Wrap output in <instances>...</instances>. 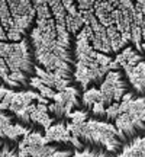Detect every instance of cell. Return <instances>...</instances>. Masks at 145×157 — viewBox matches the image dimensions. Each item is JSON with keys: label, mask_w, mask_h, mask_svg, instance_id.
I'll use <instances>...</instances> for the list:
<instances>
[{"label": "cell", "mask_w": 145, "mask_h": 157, "mask_svg": "<svg viewBox=\"0 0 145 157\" xmlns=\"http://www.w3.org/2000/svg\"><path fill=\"white\" fill-rule=\"evenodd\" d=\"M0 25L6 31H9L12 28V25H13V19H12L7 2H0Z\"/></svg>", "instance_id": "8992f818"}, {"label": "cell", "mask_w": 145, "mask_h": 157, "mask_svg": "<svg viewBox=\"0 0 145 157\" xmlns=\"http://www.w3.org/2000/svg\"><path fill=\"white\" fill-rule=\"evenodd\" d=\"M31 122L39 124V125L44 127V128H50L51 124H52V118H51L50 113H48L46 105H42V103L36 105L35 111L31 113Z\"/></svg>", "instance_id": "5b68a950"}, {"label": "cell", "mask_w": 145, "mask_h": 157, "mask_svg": "<svg viewBox=\"0 0 145 157\" xmlns=\"http://www.w3.org/2000/svg\"><path fill=\"white\" fill-rule=\"evenodd\" d=\"M7 90H9V89H6L5 86H0V101H3V98L6 96Z\"/></svg>", "instance_id": "ba28073f"}, {"label": "cell", "mask_w": 145, "mask_h": 157, "mask_svg": "<svg viewBox=\"0 0 145 157\" xmlns=\"http://www.w3.org/2000/svg\"><path fill=\"white\" fill-rule=\"evenodd\" d=\"M129 83L126 80V76L123 73L122 68L117 70H112L106 74L105 80L100 84V90H99V101L96 102L91 106L89 112L91 118H99L103 115V112L106 111L109 106H112L113 103L122 101V98L128 92H131Z\"/></svg>", "instance_id": "7a4b0ae2"}, {"label": "cell", "mask_w": 145, "mask_h": 157, "mask_svg": "<svg viewBox=\"0 0 145 157\" xmlns=\"http://www.w3.org/2000/svg\"><path fill=\"white\" fill-rule=\"evenodd\" d=\"M5 63L10 73L22 71L26 76H31L34 73L35 58H34V51H32L29 39L23 38L19 42L9 44V50L6 52Z\"/></svg>", "instance_id": "277c9868"}, {"label": "cell", "mask_w": 145, "mask_h": 157, "mask_svg": "<svg viewBox=\"0 0 145 157\" xmlns=\"http://www.w3.org/2000/svg\"><path fill=\"white\" fill-rule=\"evenodd\" d=\"M54 103L48 106V113L57 119L60 124H64L68 119L72 109H83L81 105V87L78 84L67 86L64 90L55 93Z\"/></svg>", "instance_id": "3957f363"}, {"label": "cell", "mask_w": 145, "mask_h": 157, "mask_svg": "<svg viewBox=\"0 0 145 157\" xmlns=\"http://www.w3.org/2000/svg\"><path fill=\"white\" fill-rule=\"evenodd\" d=\"M19 148L10 147L7 143H3V146L0 148V157H19Z\"/></svg>", "instance_id": "52a82bcc"}, {"label": "cell", "mask_w": 145, "mask_h": 157, "mask_svg": "<svg viewBox=\"0 0 145 157\" xmlns=\"http://www.w3.org/2000/svg\"><path fill=\"white\" fill-rule=\"evenodd\" d=\"M99 119L113 121L117 137L122 144L145 134V96L128 92L122 101L113 103Z\"/></svg>", "instance_id": "6da1fadb"}]
</instances>
